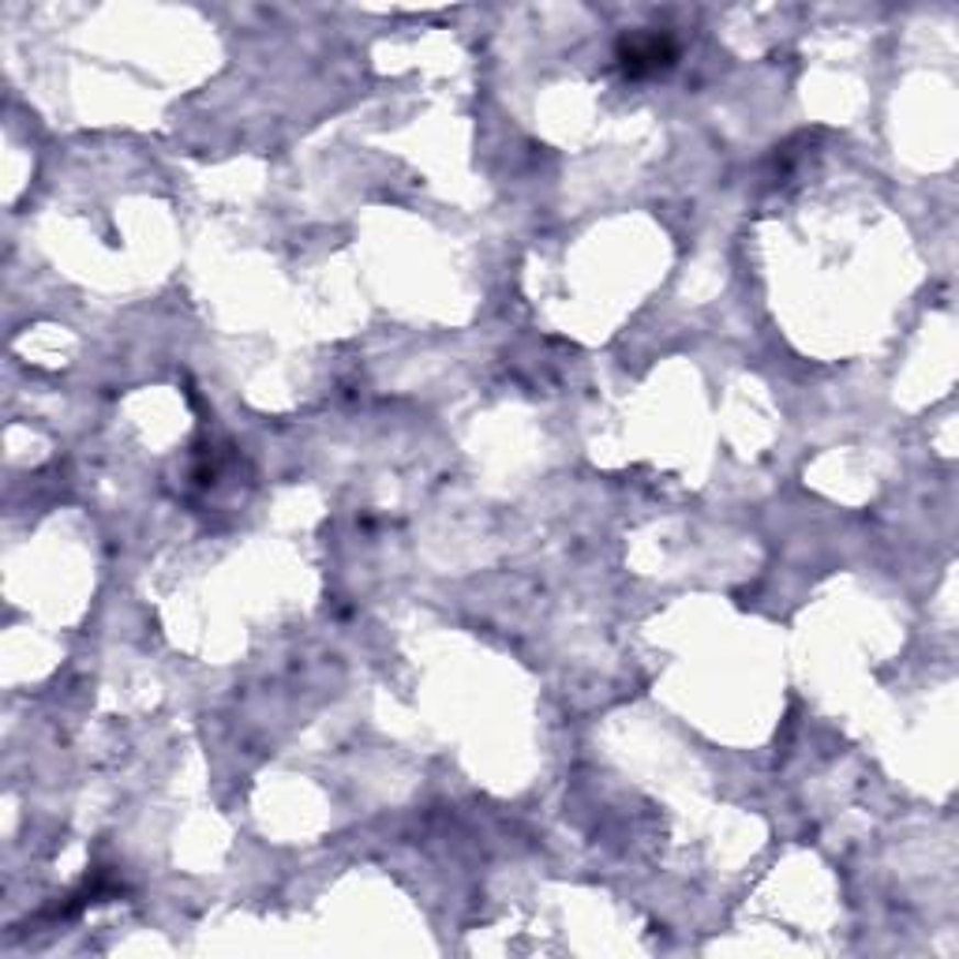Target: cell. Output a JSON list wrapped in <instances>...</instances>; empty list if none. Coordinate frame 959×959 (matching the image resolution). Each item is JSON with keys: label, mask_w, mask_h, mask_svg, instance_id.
I'll return each instance as SVG.
<instances>
[{"label": "cell", "mask_w": 959, "mask_h": 959, "mask_svg": "<svg viewBox=\"0 0 959 959\" xmlns=\"http://www.w3.org/2000/svg\"><path fill=\"white\" fill-rule=\"evenodd\" d=\"M671 57H674V45L668 38H634L623 45L626 71H634V76L664 68V64H671Z\"/></svg>", "instance_id": "cell-1"}]
</instances>
